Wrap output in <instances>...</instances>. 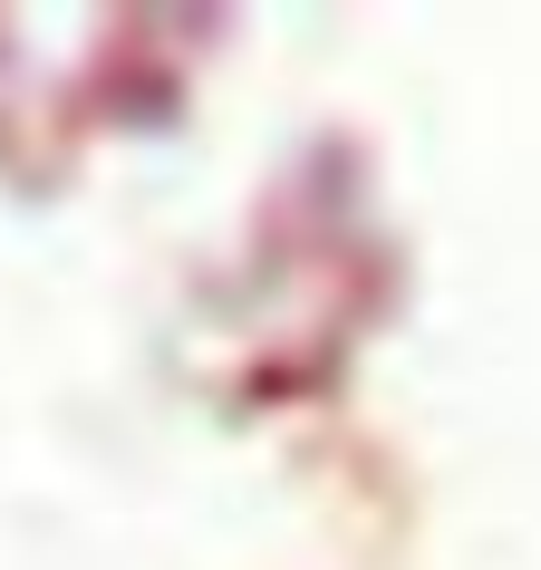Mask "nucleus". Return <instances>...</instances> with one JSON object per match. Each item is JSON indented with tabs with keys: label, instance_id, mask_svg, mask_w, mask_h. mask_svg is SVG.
Returning a JSON list of instances; mask_svg holds the SVG:
<instances>
[]
</instances>
